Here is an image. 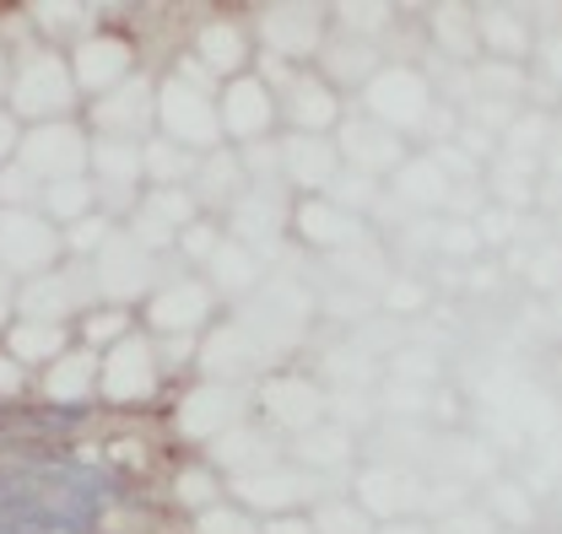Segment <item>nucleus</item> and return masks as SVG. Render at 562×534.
<instances>
[{
	"mask_svg": "<svg viewBox=\"0 0 562 534\" xmlns=\"http://www.w3.org/2000/svg\"><path fill=\"white\" fill-rule=\"evenodd\" d=\"M92 190H98V211L109 221H125L146 195V168H140L136 140H103L92 135V168H87Z\"/></svg>",
	"mask_w": 562,
	"mask_h": 534,
	"instance_id": "nucleus-14",
	"label": "nucleus"
},
{
	"mask_svg": "<svg viewBox=\"0 0 562 534\" xmlns=\"http://www.w3.org/2000/svg\"><path fill=\"white\" fill-rule=\"evenodd\" d=\"M16 146H22V125H16V114L0 103V168L16 162Z\"/></svg>",
	"mask_w": 562,
	"mask_h": 534,
	"instance_id": "nucleus-55",
	"label": "nucleus"
},
{
	"mask_svg": "<svg viewBox=\"0 0 562 534\" xmlns=\"http://www.w3.org/2000/svg\"><path fill=\"white\" fill-rule=\"evenodd\" d=\"M140 168H146V190H190L201 157L168 135H151V140H140Z\"/></svg>",
	"mask_w": 562,
	"mask_h": 534,
	"instance_id": "nucleus-36",
	"label": "nucleus"
},
{
	"mask_svg": "<svg viewBox=\"0 0 562 534\" xmlns=\"http://www.w3.org/2000/svg\"><path fill=\"white\" fill-rule=\"evenodd\" d=\"M38 211L66 232L70 221H81V216H98V190H92V179H66V184H44V201Z\"/></svg>",
	"mask_w": 562,
	"mask_h": 534,
	"instance_id": "nucleus-38",
	"label": "nucleus"
},
{
	"mask_svg": "<svg viewBox=\"0 0 562 534\" xmlns=\"http://www.w3.org/2000/svg\"><path fill=\"white\" fill-rule=\"evenodd\" d=\"M5 87H11V55L0 49V103H5Z\"/></svg>",
	"mask_w": 562,
	"mask_h": 534,
	"instance_id": "nucleus-59",
	"label": "nucleus"
},
{
	"mask_svg": "<svg viewBox=\"0 0 562 534\" xmlns=\"http://www.w3.org/2000/svg\"><path fill=\"white\" fill-rule=\"evenodd\" d=\"M351 454H357V432H347L341 421H319V427H308L303 438H292V443H286V459H292V465H303L308 475L347 469Z\"/></svg>",
	"mask_w": 562,
	"mask_h": 534,
	"instance_id": "nucleus-32",
	"label": "nucleus"
},
{
	"mask_svg": "<svg viewBox=\"0 0 562 534\" xmlns=\"http://www.w3.org/2000/svg\"><path fill=\"white\" fill-rule=\"evenodd\" d=\"M336 151H341V168L351 173H368V179H379V184H390L395 179V168L412 157V140L395 130H384L379 120H368V114H347L341 125H336Z\"/></svg>",
	"mask_w": 562,
	"mask_h": 534,
	"instance_id": "nucleus-20",
	"label": "nucleus"
},
{
	"mask_svg": "<svg viewBox=\"0 0 562 534\" xmlns=\"http://www.w3.org/2000/svg\"><path fill=\"white\" fill-rule=\"evenodd\" d=\"M173 502L190 508V513H206L216 502H227V480H222L211 465H184L173 475Z\"/></svg>",
	"mask_w": 562,
	"mask_h": 534,
	"instance_id": "nucleus-41",
	"label": "nucleus"
},
{
	"mask_svg": "<svg viewBox=\"0 0 562 534\" xmlns=\"http://www.w3.org/2000/svg\"><path fill=\"white\" fill-rule=\"evenodd\" d=\"M347 120L341 92L319 76V70H297L281 92V125L286 135H336V125Z\"/></svg>",
	"mask_w": 562,
	"mask_h": 534,
	"instance_id": "nucleus-22",
	"label": "nucleus"
},
{
	"mask_svg": "<svg viewBox=\"0 0 562 534\" xmlns=\"http://www.w3.org/2000/svg\"><path fill=\"white\" fill-rule=\"evenodd\" d=\"M547 314H552V330H558V340H562V292L547 303Z\"/></svg>",
	"mask_w": 562,
	"mask_h": 534,
	"instance_id": "nucleus-60",
	"label": "nucleus"
},
{
	"mask_svg": "<svg viewBox=\"0 0 562 534\" xmlns=\"http://www.w3.org/2000/svg\"><path fill=\"white\" fill-rule=\"evenodd\" d=\"M308 524H314V534H373L379 530L357 497H319L308 508Z\"/></svg>",
	"mask_w": 562,
	"mask_h": 534,
	"instance_id": "nucleus-40",
	"label": "nucleus"
},
{
	"mask_svg": "<svg viewBox=\"0 0 562 534\" xmlns=\"http://www.w3.org/2000/svg\"><path fill=\"white\" fill-rule=\"evenodd\" d=\"M341 173L336 135H286L281 130V184L297 195H325Z\"/></svg>",
	"mask_w": 562,
	"mask_h": 534,
	"instance_id": "nucleus-24",
	"label": "nucleus"
},
{
	"mask_svg": "<svg viewBox=\"0 0 562 534\" xmlns=\"http://www.w3.org/2000/svg\"><path fill=\"white\" fill-rule=\"evenodd\" d=\"M373 534H432V530H427L422 519H395V524H379Z\"/></svg>",
	"mask_w": 562,
	"mask_h": 534,
	"instance_id": "nucleus-58",
	"label": "nucleus"
},
{
	"mask_svg": "<svg viewBox=\"0 0 562 534\" xmlns=\"http://www.w3.org/2000/svg\"><path fill=\"white\" fill-rule=\"evenodd\" d=\"M427 27H432V49L449 60V66H471L482 60V38H476V5H432L427 11Z\"/></svg>",
	"mask_w": 562,
	"mask_h": 534,
	"instance_id": "nucleus-33",
	"label": "nucleus"
},
{
	"mask_svg": "<svg viewBox=\"0 0 562 534\" xmlns=\"http://www.w3.org/2000/svg\"><path fill=\"white\" fill-rule=\"evenodd\" d=\"M330 22H336V33H351L362 44H379V38H390L384 27L395 22V5H330Z\"/></svg>",
	"mask_w": 562,
	"mask_h": 534,
	"instance_id": "nucleus-43",
	"label": "nucleus"
},
{
	"mask_svg": "<svg viewBox=\"0 0 562 534\" xmlns=\"http://www.w3.org/2000/svg\"><path fill=\"white\" fill-rule=\"evenodd\" d=\"M140 211H146V216H157V221H162V227H173V232H184V227L201 216V205H195L190 190H146V195H140Z\"/></svg>",
	"mask_w": 562,
	"mask_h": 534,
	"instance_id": "nucleus-45",
	"label": "nucleus"
},
{
	"mask_svg": "<svg viewBox=\"0 0 562 534\" xmlns=\"http://www.w3.org/2000/svg\"><path fill=\"white\" fill-rule=\"evenodd\" d=\"M292 232H297L303 249H319L325 260L357 254V249H373V227H368L362 216L341 211L336 201H325V195H303V201H292Z\"/></svg>",
	"mask_w": 562,
	"mask_h": 534,
	"instance_id": "nucleus-18",
	"label": "nucleus"
},
{
	"mask_svg": "<svg viewBox=\"0 0 562 534\" xmlns=\"http://www.w3.org/2000/svg\"><path fill=\"white\" fill-rule=\"evenodd\" d=\"M427 292H432V286L417 281V275H412V281H406V275H390V281H384V292H379V308H384L390 319H401L406 308L422 314V308H427Z\"/></svg>",
	"mask_w": 562,
	"mask_h": 534,
	"instance_id": "nucleus-50",
	"label": "nucleus"
},
{
	"mask_svg": "<svg viewBox=\"0 0 562 534\" xmlns=\"http://www.w3.org/2000/svg\"><path fill=\"white\" fill-rule=\"evenodd\" d=\"M244 190H249V168H244V157L233 146L206 151L195 179H190V195L201 205V216H216V221H227V211L244 201Z\"/></svg>",
	"mask_w": 562,
	"mask_h": 534,
	"instance_id": "nucleus-25",
	"label": "nucleus"
},
{
	"mask_svg": "<svg viewBox=\"0 0 562 534\" xmlns=\"http://www.w3.org/2000/svg\"><path fill=\"white\" fill-rule=\"evenodd\" d=\"M558 243H562V211H558Z\"/></svg>",
	"mask_w": 562,
	"mask_h": 534,
	"instance_id": "nucleus-61",
	"label": "nucleus"
},
{
	"mask_svg": "<svg viewBox=\"0 0 562 534\" xmlns=\"http://www.w3.org/2000/svg\"><path fill=\"white\" fill-rule=\"evenodd\" d=\"M216 81H233V76H249L260 44H255V27H238V22H206L195 27V49H190Z\"/></svg>",
	"mask_w": 562,
	"mask_h": 534,
	"instance_id": "nucleus-27",
	"label": "nucleus"
},
{
	"mask_svg": "<svg viewBox=\"0 0 562 534\" xmlns=\"http://www.w3.org/2000/svg\"><path fill=\"white\" fill-rule=\"evenodd\" d=\"M260 534H314L308 513H277V519H260Z\"/></svg>",
	"mask_w": 562,
	"mask_h": 534,
	"instance_id": "nucleus-57",
	"label": "nucleus"
},
{
	"mask_svg": "<svg viewBox=\"0 0 562 534\" xmlns=\"http://www.w3.org/2000/svg\"><path fill=\"white\" fill-rule=\"evenodd\" d=\"M66 60H70V76H76V92L87 103H98L103 92H114L120 81L136 76V44L125 33H98L92 27L81 44H70Z\"/></svg>",
	"mask_w": 562,
	"mask_h": 534,
	"instance_id": "nucleus-19",
	"label": "nucleus"
},
{
	"mask_svg": "<svg viewBox=\"0 0 562 534\" xmlns=\"http://www.w3.org/2000/svg\"><path fill=\"white\" fill-rule=\"evenodd\" d=\"M427 530H432V534H497V519H492L482 502H465V508H449V513H438Z\"/></svg>",
	"mask_w": 562,
	"mask_h": 534,
	"instance_id": "nucleus-51",
	"label": "nucleus"
},
{
	"mask_svg": "<svg viewBox=\"0 0 562 534\" xmlns=\"http://www.w3.org/2000/svg\"><path fill=\"white\" fill-rule=\"evenodd\" d=\"M87 308H98V286H92V265H76V260L22 281V292H16V319H38V325L76 330V319Z\"/></svg>",
	"mask_w": 562,
	"mask_h": 534,
	"instance_id": "nucleus-5",
	"label": "nucleus"
},
{
	"mask_svg": "<svg viewBox=\"0 0 562 534\" xmlns=\"http://www.w3.org/2000/svg\"><path fill=\"white\" fill-rule=\"evenodd\" d=\"M482 508L497 519V530L530 534V524H536V502H530V491H525L519 480H508V475L487 480V502H482Z\"/></svg>",
	"mask_w": 562,
	"mask_h": 534,
	"instance_id": "nucleus-39",
	"label": "nucleus"
},
{
	"mask_svg": "<svg viewBox=\"0 0 562 534\" xmlns=\"http://www.w3.org/2000/svg\"><path fill=\"white\" fill-rule=\"evenodd\" d=\"M319 497H325V475H308V469L292 465V459H281V465H271V469H255V475H233V480H227V502L249 508L255 519L308 513Z\"/></svg>",
	"mask_w": 562,
	"mask_h": 534,
	"instance_id": "nucleus-4",
	"label": "nucleus"
},
{
	"mask_svg": "<svg viewBox=\"0 0 562 534\" xmlns=\"http://www.w3.org/2000/svg\"><path fill=\"white\" fill-rule=\"evenodd\" d=\"M22 384H27V367L0 345V400H11V395H22Z\"/></svg>",
	"mask_w": 562,
	"mask_h": 534,
	"instance_id": "nucleus-54",
	"label": "nucleus"
},
{
	"mask_svg": "<svg viewBox=\"0 0 562 534\" xmlns=\"http://www.w3.org/2000/svg\"><path fill=\"white\" fill-rule=\"evenodd\" d=\"M319 76L336 87V92H362L373 76H379V44H362V38H351V33H336L330 27V38H325V49H319Z\"/></svg>",
	"mask_w": 562,
	"mask_h": 534,
	"instance_id": "nucleus-30",
	"label": "nucleus"
},
{
	"mask_svg": "<svg viewBox=\"0 0 562 534\" xmlns=\"http://www.w3.org/2000/svg\"><path fill=\"white\" fill-rule=\"evenodd\" d=\"M92 286H98V303H114V308H136L157 292V254L140 249L125 227L109 232V243L92 254Z\"/></svg>",
	"mask_w": 562,
	"mask_h": 534,
	"instance_id": "nucleus-6",
	"label": "nucleus"
},
{
	"mask_svg": "<svg viewBox=\"0 0 562 534\" xmlns=\"http://www.w3.org/2000/svg\"><path fill=\"white\" fill-rule=\"evenodd\" d=\"M227 238L233 243H244V249H255L266 265H271V254H277L281 232L292 227V201H286V184L281 179H260V184H249L244 190V201L227 211Z\"/></svg>",
	"mask_w": 562,
	"mask_h": 534,
	"instance_id": "nucleus-16",
	"label": "nucleus"
},
{
	"mask_svg": "<svg viewBox=\"0 0 562 534\" xmlns=\"http://www.w3.org/2000/svg\"><path fill=\"white\" fill-rule=\"evenodd\" d=\"M325 201H336L341 211L362 216V221H373V211H379V201H384V184H379V179H368V173L341 168V173H336V184L325 190Z\"/></svg>",
	"mask_w": 562,
	"mask_h": 534,
	"instance_id": "nucleus-42",
	"label": "nucleus"
},
{
	"mask_svg": "<svg viewBox=\"0 0 562 534\" xmlns=\"http://www.w3.org/2000/svg\"><path fill=\"white\" fill-rule=\"evenodd\" d=\"M114 227H120V221H109L103 211H98V216L70 221L66 232H60V238H66V260H76V265H92V254L109 243V232H114Z\"/></svg>",
	"mask_w": 562,
	"mask_h": 534,
	"instance_id": "nucleus-46",
	"label": "nucleus"
},
{
	"mask_svg": "<svg viewBox=\"0 0 562 534\" xmlns=\"http://www.w3.org/2000/svg\"><path fill=\"white\" fill-rule=\"evenodd\" d=\"M443 265H471L482 254V238H476V221H460V216H438V249H432Z\"/></svg>",
	"mask_w": 562,
	"mask_h": 534,
	"instance_id": "nucleus-44",
	"label": "nucleus"
},
{
	"mask_svg": "<svg viewBox=\"0 0 562 534\" xmlns=\"http://www.w3.org/2000/svg\"><path fill=\"white\" fill-rule=\"evenodd\" d=\"M195 367H201V378H216V384H244L249 367H260V356H255L249 334L238 330V319H233V325H216L211 334H201Z\"/></svg>",
	"mask_w": 562,
	"mask_h": 534,
	"instance_id": "nucleus-31",
	"label": "nucleus"
},
{
	"mask_svg": "<svg viewBox=\"0 0 562 534\" xmlns=\"http://www.w3.org/2000/svg\"><path fill=\"white\" fill-rule=\"evenodd\" d=\"M136 330V308H114V303H98V308H87L81 319H76V345H87V351H109V345H120L125 334Z\"/></svg>",
	"mask_w": 562,
	"mask_h": 534,
	"instance_id": "nucleus-37",
	"label": "nucleus"
},
{
	"mask_svg": "<svg viewBox=\"0 0 562 534\" xmlns=\"http://www.w3.org/2000/svg\"><path fill=\"white\" fill-rule=\"evenodd\" d=\"M357 502L368 508L373 524H395V519H427V480L412 475L406 465H362L351 475Z\"/></svg>",
	"mask_w": 562,
	"mask_h": 534,
	"instance_id": "nucleus-21",
	"label": "nucleus"
},
{
	"mask_svg": "<svg viewBox=\"0 0 562 534\" xmlns=\"http://www.w3.org/2000/svg\"><path fill=\"white\" fill-rule=\"evenodd\" d=\"M281 459H286V438H277L266 421H238V427H227L206 448V465L216 469L222 480L271 469V465H281Z\"/></svg>",
	"mask_w": 562,
	"mask_h": 534,
	"instance_id": "nucleus-23",
	"label": "nucleus"
},
{
	"mask_svg": "<svg viewBox=\"0 0 562 534\" xmlns=\"http://www.w3.org/2000/svg\"><path fill=\"white\" fill-rule=\"evenodd\" d=\"M38 201H44V184L27 168L5 162L0 168V211H38Z\"/></svg>",
	"mask_w": 562,
	"mask_h": 534,
	"instance_id": "nucleus-48",
	"label": "nucleus"
},
{
	"mask_svg": "<svg viewBox=\"0 0 562 534\" xmlns=\"http://www.w3.org/2000/svg\"><path fill=\"white\" fill-rule=\"evenodd\" d=\"M140 319L151 340H201L206 325L216 319V292L206 286V275H179V281H162L146 303H140Z\"/></svg>",
	"mask_w": 562,
	"mask_h": 534,
	"instance_id": "nucleus-7",
	"label": "nucleus"
},
{
	"mask_svg": "<svg viewBox=\"0 0 562 534\" xmlns=\"http://www.w3.org/2000/svg\"><path fill=\"white\" fill-rule=\"evenodd\" d=\"M216 92H222V87L184 81L179 70L157 76V135L190 146L195 157L227 146V140H222V120H216Z\"/></svg>",
	"mask_w": 562,
	"mask_h": 534,
	"instance_id": "nucleus-3",
	"label": "nucleus"
},
{
	"mask_svg": "<svg viewBox=\"0 0 562 534\" xmlns=\"http://www.w3.org/2000/svg\"><path fill=\"white\" fill-rule=\"evenodd\" d=\"M16 292H22V281L0 270V334H5L11 325H16Z\"/></svg>",
	"mask_w": 562,
	"mask_h": 534,
	"instance_id": "nucleus-56",
	"label": "nucleus"
},
{
	"mask_svg": "<svg viewBox=\"0 0 562 534\" xmlns=\"http://www.w3.org/2000/svg\"><path fill=\"white\" fill-rule=\"evenodd\" d=\"M44 395L55 405H81L98 395V351L87 345H70L60 362L44 367Z\"/></svg>",
	"mask_w": 562,
	"mask_h": 534,
	"instance_id": "nucleus-35",
	"label": "nucleus"
},
{
	"mask_svg": "<svg viewBox=\"0 0 562 534\" xmlns=\"http://www.w3.org/2000/svg\"><path fill=\"white\" fill-rule=\"evenodd\" d=\"M514 232H519V216H514V211H503V205H487V211L476 216V238H482V249L514 243Z\"/></svg>",
	"mask_w": 562,
	"mask_h": 534,
	"instance_id": "nucleus-53",
	"label": "nucleus"
},
{
	"mask_svg": "<svg viewBox=\"0 0 562 534\" xmlns=\"http://www.w3.org/2000/svg\"><path fill=\"white\" fill-rule=\"evenodd\" d=\"M249 410V389L244 384H216V378H195L190 389H184V400L173 410V427L190 438V443H201L211 448L227 427H238V421H249L244 416Z\"/></svg>",
	"mask_w": 562,
	"mask_h": 534,
	"instance_id": "nucleus-17",
	"label": "nucleus"
},
{
	"mask_svg": "<svg viewBox=\"0 0 562 534\" xmlns=\"http://www.w3.org/2000/svg\"><path fill=\"white\" fill-rule=\"evenodd\" d=\"M87 125L103 140H151L157 135V76L136 70L131 81H120L114 92H103L98 103H87Z\"/></svg>",
	"mask_w": 562,
	"mask_h": 534,
	"instance_id": "nucleus-15",
	"label": "nucleus"
},
{
	"mask_svg": "<svg viewBox=\"0 0 562 534\" xmlns=\"http://www.w3.org/2000/svg\"><path fill=\"white\" fill-rule=\"evenodd\" d=\"M255 400H260V421L277 438H286V443L303 438L308 427L330 421V389L319 378H308V373H277V378H266Z\"/></svg>",
	"mask_w": 562,
	"mask_h": 534,
	"instance_id": "nucleus-13",
	"label": "nucleus"
},
{
	"mask_svg": "<svg viewBox=\"0 0 562 534\" xmlns=\"http://www.w3.org/2000/svg\"><path fill=\"white\" fill-rule=\"evenodd\" d=\"M530 286L547 292V297H558L562 292V243H547V249L530 254Z\"/></svg>",
	"mask_w": 562,
	"mask_h": 534,
	"instance_id": "nucleus-52",
	"label": "nucleus"
},
{
	"mask_svg": "<svg viewBox=\"0 0 562 534\" xmlns=\"http://www.w3.org/2000/svg\"><path fill=\"white\" fill-rule=\"evenodd\" d=\"M325 38H330V11H325V5H297V0H286V5H260V11H255V44H260L266 55L286 60V66L319 60Z\"/></svg>",
	"mask_w": 562,
	"mask_h": 534,
	"instance_id": "nucleus-9",
	"label": "nucleus"
},
{
	"mask_svg": "<svg viewBox=\"0 0 562 534\" xmlns=\"http://www.w3.org/2000/svg\"><path fill=\"white\" fill-rule=\"evenodd\" d=\"M222 238H227V227H222L216 216H195V221L179 232V243H173V249H179V260H190L195 270H206V260L222 249Z\"/></svg>",
	"mask_w": 562,
	"mask_h": 534,
	"instance_id": "nucleus-47",
	"label": "nucleus"
},
{
	"mask_svg": "<svg viewBox=\"0 0 562 534\" xmlns=\"http://www.w3.org/2000/svg\"><path fill=\"white\" fill-rule=\"evenodd\" d=\"M206 286L216 292V303L227 297V303H249L260 286H266V275H271V265L255 254V249H244V243H233V238H222V249L206 260Z\"/></svg>",
	"mask_w": 562,
	"mask_h": 534,
	"instance_id": "nucleus-29",
	"label": "nucleus"
},
{
	"mask_svg": "<svg viewBox=\"0 0 562 534\" xmlns=\"http://www.w3.org/2000/svg\"><path fill=\"white\" fill-rule=\"evenodd\" d=\"M362 114L406 140H422L427 120L438 114V87L417 66H379V76L362 87Z\"/></svg>",
	"mask_w": 562,
	"mask_h": 534,
	"instance_id": "nucleus-2",
	"label": "nucleus"
},
{
	"mask_svg": "<svg viewBox=\"0 0 562 534\" xmlns=\"http://www.w3.org/2000/svg\"><path fill=\"white\" fill-rule=\"evenodd\" d=\"M76 103H81V92H76V76H70L66 49L38 44V49H27V55L11 60L5 109L16 114L22 130H33V125H60V120H70Z\"/></svg>",
	"mask_w": 562,
	"mask_h": 534,
	"instance_id": "nucleus-1",
	"label": "nucleus"
},
{
	"mask_svg": "<svg viewBox=\"0 0 562 534\" xmlns=\"http://www.w3.org/2000/svg\"><path fill=\"white\" fill-rule=\"evenodd\" d=\"M476 38H482V60H536V27L525 5H476Z\"/></svg>",
	"mask_w": 562,
	"mask_h": 534,
	"instance_id": "nucleus-26",
	"label": "nucleus"
},
{
	"mask_svg": "<svg viewBox=\"0 0 562 534\" xmlns=\"http://www.w3.org/2000/svg\"><path fill=\"white\" fill-rule=\"evenodd\" d=\"M66 265V238L44 211H0V270L33 281L44 270Z\"/></svg>",
	"mask_w": 562,
	"mask_h": 534,
	"instance_id": "nucleus-10",
	"label": "nucleus"
},
{
	"mask_svg": "<svg viewBox=\"0 0 562 534\" xmlns=\"http://www.w3.org/2000/svg\"><path fill=\"white\" fill-rule=\"evenodd\" d=\"M0 345L22 362V367H49L60 362L70 345H76V330L70 325H38V319H16L11 330L0 334Z\"/></svg>",
	"mask_w": 562,
	"mask_h": 534,
	"instance_id": "nucleus-34",
	"label": "nucleus"
},
{
	"mask_svg": "<svg viewBox=\"0 0 562 534\" xmlns=\"http://www.w3.org/2000/svg\"><path fill=\"white\" fill-rule=\"evenodd\" d=\"M157 384H162V356H157V340L146 330H131L120 345H109L98 356V395L109 405L151 400Z\"/></svg>",
	"mask_w": 562,
	"mask_h": 534,
	"instance_id": "nucleus-12",
	"label": "nucleus"
},
{
	"mask_svg": "<svg viewBox=\"0 0 562 534\" xmlns=\"http://www.w3.org/2000/svg\"><path fill=\"white\" fill-rule=\"evenodd\" d=\"M384 190L406 205V216H443L454 184H449V173L432 162V151H412V157L395 168V179H390Z\"/></svg>",
	"mask_w": 562,
	"mask_h": 534,
	"instance_id": "nucleus-28",
	"label": "nucleus"
},
{
	"mask_svg": "<svg viewBox=\"0 0 562 534\" xmlns=\"http://www.w3.org/2000/svg\"><path fill=\"white\" fill-rule=\"evenodd\" d=\"M497 534H519V530H497Z\"/></svg>",
	"mask_w": 562,
	"mask_h": 534,
	"instance_id": "nucleus-62",
	"label": "nucleus"
},
{
	"mask_svg": "<svg viewBox=\"0 0 562 534\" xmlns=\"http://www.w3.org/2000/svg\"><path fill=\"white\" fill-rule=\"evenodd\" d=\"M195 534H260V519L238 502H216L206 513H195Z\"/></svg>",
	"mask_w": 562,
	"mask_h": 534,
	"instance_id": "nucleus-49",
	"label": "nucleus"
},
{
	"mask_svg": "<svg viewBox=\"0 0 562 534\" xmlns=\"http://www.w3.org/2000/svg\"><path fill=\"white\" fill-rule=\"evenodd\" d=\"M16 168H27L38 184L87 179V168H92V130H81L76 120H60V125H33V130H22Z\"/></svg>",
	"mask_w": 562,
	"mask_h": 534,
	"instance_id": "nucleus-8",
	"label": "nucleus"
},
{
	"mask_svg": "<svg viewBox=\"0 0 562 534\" xmlns=\"http://www.w3.org/2000/svg\"><path fill=\"white\" fill-rule=\"evenodd\" d=\"M216 120H222V140L227 146H260V140H271L281 130V98L249 70V76H233V81H222V92H216Z\"/></svg>",
	"mask_w": 562,
	"mask_h": 534,
	"instance_id": "nucleus-11",
	"label": "nucleus"
}]
</instances>
